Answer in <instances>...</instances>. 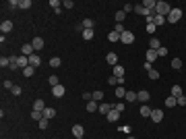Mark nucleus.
I'll return each instance as SVG.
<instances>
[{
    "label": "nucleus",
    "instance_id": "nucleus-1",
    "mask_svg": "<svg viewBox=\"0 0 186 139\" xmlns=\"http://www.w3.org/2000/svg\"><path fill=\"white\" fill-rule=\"evenodd\" d=\"M172 8H174V6H170L168 2L159 0V2H157V6H155V15H159V17H168Z\"/></svg>",
    "mask_w": 186,
    "mask_h": 139
},
{
    "label": "nucleus",
    "instance_id": "nucleus-2",
    "mask_svg": "<svg viewBox=\"0 0 186 139\" xmlns=\"http://www.w3.org/2000/svg\"><path fill=\"white\" fill-rule=\"evenodd\" d=\"M165 19H168V23H178V21L182 19V10H180L178 6H174V8L170 10V15H168Z\"/></svg>",
    "mask_w": 186,
    "mask_h": 139
},
{
    "label": "nucleus",
    "instance_id": "nucleus-3",
    "mask_svg": "<svg viewBox=\"0 0 186 139\" xmlns=\"http://www.w3.org/2000/svg\"><path fill=\"white\" fill-rule=\"evenodd\" d=\"M120 42H122V44H133V42H135V33H133V31H124V33L120 35Z\"/></svg>",
    "mask_w": 186,
    "mask_h": 139
},
{
    "label": "nucleus",
    "instance_id": "nucleus-4",
    "mask_svg": "<svg viewBox=\"0 0 186 139\" xmlns=\"http://www.w3.org/2000/svg\"><path fill=\"white\" fill-rule=\"evenodd\" d=\"M97 110H99V112H101V114H103V116H108V114H110V112H112V110H114V104H105V102H101V104H99V108H97Z\"/></svg>",
    "mask_w": 186,
    "mask_h": 139
},
{
    "label": "nucleus",
    "instance_id": "nucleus-5",
    "mask_svg": "<svg viewBox=\"0 0 186 139\" xmlns=\"http://www.w3.org/2000/svg\"><path fill=\"white\" fill-rule=\"evenodd\" d=\"M40 64H42V58L37 56V52H35V54H31V56H29V67H33V69H37Z\"/></svg>",
    "mask_w": 186,
    "mask_h": 139
},
{
    "label": "nucleus",
    "instance_id": "nucleus-6",
    "mask_svg": "<svg viewBox=\"0 0 186 139\" xmlns=\"http://www.w3.org/2000/svg\"><path fill=\"white\" fill-rule=\"evenodd\" d=\"M151 121H153V123H161V121H163V110H159V108L153 110V112H151Z\"/></svg>",
    "mask_w": 186,
    "mask_h": 139
},
{
    "label": "nucleus",
    "instance_id": "nucleus-7",
    "mask_svg": "<svg viewBox=\"0 0 186 139\" xmlns=\"http://www.w3.org/2000/svg\"><path fill=\"white\" fill-rule=\"evenodd\" d=\"M105 60H108V64H112V67H116V64H118V54H116V52H108V56H105Z\"/></svg>",
    "mask_w": 186,
    "mask_h": 139
},
{
    "label": "nucleus",
    "instance_id": "nucleus-8",
    "mask_svg": "<svg viewBox=\"0 0 186 139\" xmlns=\"http://www.w3.org/2000/svg\"><path fill=\"white\" fill-rule=\"evenodd\" d=\"M31 46H33L35 52H40V50L44 48V40H42V38H33V40H31Z\"/></svg>",
    "mask_w": 186,
    "mask_h": 139
},
{
    "label": "nucleus",
    "instance_id": "nucleus-9",
    "mask_svg": "<svg viewBox=\"0 0 186 139\" xmlns=\"http://www.w3.org/2000/svg\"><path fill=\"white\" fill-rule=\"evenodd\" d=\"M64 92H66L64 85H56V87H52V95H54V98H62Z\"/></svg>",
    "mask_w": 186,
    "mask_h": 139
},
{
    "label": "nucleus",
    "instance_id": "nucleus-10",
    "mask_svg": "<svg viewBox=\"0 0 186 139\" xmlns=\"http://www.w3.org/2000/svg\"><path fill=\"white\" fill-rule=\"evenodd\" d=\"M0 31H2V35L8 33V31H12V23H10V21H2V23H0Z\"/></svg>",
    "mask_w": 186,
    "mask_h": 139
},
{
    "label": "nucleus",
    "instance_id": "nucleus-11",
    "mask_svg": "<svg viewBox=\"0 0 186 139\" xmlns=\"http://www.w3.org/2000/svg\"><path fill=\"white\" fill-rule=\"evenodd\" d=\"M21 52H23V56H31V54H35V50H33V46H31V44H23Z\"/></svg>",
    "mask_w": 186,
    "mask_h": 139
},
{
    "label": "nucleus",
    "instance_id": "nucleus-12",
    "mask_svg": "<svg viewBox=\"0 0 186 139\" xmlns=\"http://www.w3.org/2000/svg\"><path fill=\"white\" fill-rule=\"evenodd\" d=\"M33 110H40V112H44V110H46V104H44V100H42V98H37V100L33 102Z\"/></svg>",
    "mask_w": 186,
    "mask_h": 139
},
{
    "label": "nucleus",
    "instance_id": "nucleus-13",
    "mask_svg": "<svg viewBox=\"0 0 186 139\" xmlns=\"http://www.w3.org/2000/svg\"><path fill=\"white\" fill-rule=\"evenodd\" d=\"M83 133H85L83 125H72V135L75 137H83Z\"/></svg>",
    "mask_w": 186,
    "mask_h": 139
},
{
    "label": "nucleus",
    "instance_id": "nucleus-14",
    "mask_svg": "<svg viewBox=\"0 0 186 139\" xmlns=\"http://www.w3.org/2000/svg\"><path fill=\"white\" fill-rule=\"evenodd\" d=\"M135 10H137V15H143V17H155V15H151L143 4H141V6H135Z\"/></svg>",
    "mask_w": 186,
    "mask_h": 139
},
{
    "label": "nucleus",
    "instance_id": "nucleus-15",
    "mask_svg": "<svg viewBox=\"0 0 186 139\" xmlns=\"http://www.w3.org/2000/svg\"><path fill=\"white\" fill-rule=\"evenodd\" d=\"M114 77H118V79L124 77V67H122V64H116V67H114Z\"/></svg>",
    "mask_w": 186,
    "mask_h": 139
},
{
    "label": "nucleus",
    "instance_id": "nucleus-16",
    "mask_svg": "<svg viewBox=\"0 0 186 139\" xmlns=\"http://www.w3.org/2000/svg\"><path fill=\"white\" fill-rule=\"evenodd\" d=\"M165 106H168V108H174V106H178V98H174V95H168V98H165Z\"/></svg>",
    "mask_w": 186,
    "mask_h": 139
},
{
    "label": "nucleus",
    "instance_id": "nucleus-17",
    "mask_svg": "<svg viewBox=\"0 0 186 139\" xmlns=\"http://www.w3.org/2000/svg\"><path fill=\"white\" fill-rule=\"evenodd\" d=\"M151 95H149V92H145V89H141V92H137V100L139 102H147Z\"/></svg>",
    "mask_w": 186,
    "mask_h": 139
},
{
    "label": "nucleus",
    "instance_id": "nucleus-18",
    "mask_svg": "<svg viewBox=\"0 0 186 139\" xmlns=\"http://www.w3.org/2000/svg\"><path fill=\"white\" fill-rule=\"evenodd\" d=\"M145 56H147V62H153V60L157 58V50H151V48H149Z\"/></svg>",
    "mask_w": 186,
    "mask_h": 139
},
{
    "label": "nucleus",
    "instance_id": "nucleus-19",
    "mask_svg": "<svg viewBox=\"0 0 186 139\" xmlns=\"http://www.w3.org/2000/svg\"><path fill=\"white\" fill-rule=\"evenodd\" d=\"M105 118H108L110 123H116V121L120 118V112H118V110H112V112H110V114H108Z\"/></svg>",
    "mask_w": 186,
    "mask_h": 139
},
{
    "label": "nucleus",
    "instance_id": "nucleus-20",
    "mask_svg": "<svg viewBox=\"0 0 186 139\" xmlns=\"http://www.w3.org/2000/svg\"><path fill=\"white\" fill-rule=\"evenodd\" d=\"M99 108V104L95 102V100H91V102H87V112H95Z\"/></svg>",
    "mask_w": 186,
    "mask_h": 139
},
{
    "label": "nucleus",
    "instance_id": "nucleus-21",
    "mask_svg": "<svg viewBox=\"0 0 186 139\" xmlns=\"http://www.w3.org/2000/svg\"><path fill=\"white\" fill-rule=\"evenodd\" d=\"M60 64H62V60H60L58 56H52V58H50V67H52V69H56V67H60Z\"/></svg>",
    "mask_w": 186,
    "mask_h": 139
},
{
    "label": "nucleus",
    "instance_id": "nucleus-22",
    "mask_svg": "<svg viewBox=\"0 0 186 139\" xmlns=\"http://www.w3.org/2000/svg\"><path fill=\"white\" fill-rule=\"evenodd\" d=\"M93 35H95L93 29H83V40H93Z\"/></svg>",
    "mask_w": 186,
    "mask_h": 139
},
{
    "label": "nucleus",
    "instance_id": "nucleus-23",
    "mask_svg": "<svg viewBox=\"0 0 186 139\" xmlns=\"http://www.w3.org/2000/svg\"><path fill=\"white\" fill-rule=\"evenodd\" d=\"M124 100H126V102H137V92H126Z\"/></svg>",
    "mask_w": 186,
    "mask_h": 139
},
{
    "label": "nucleus",
    "instance_id": "nucleus-24",
    "mask_svg": "<svg viewBox=\"0 0 186 139\" xmlns=\"http://www.w3.org/2000/svg\"><path fill=\"white\" fill-rule=\"evenodd\" d=\"M182 87H180V85H174V87H172V95H174V98H180V95H182Z\"/></svg>",
    "mask_w": 186,
    "mask_h": 139
},
{
    "label": "nucleus",
    "instance_id": "nucleus-25",
    "mask_svg": "<svg viewBox=\"0 0 186 139\" xmlns=\"http://www.w3.org/2000/svg\"><path fill=\"white\" fill-rule=\"evenodd\" d=\"M116 98H120V100H122V98H124V95H126V89H124V87H122V85H118V87H116Z\"/></svg>",
    "mask_w": 186,
    "mask_h": 139
},
{
    "label": "nucleus",
    "instance_id": "nucleus-26",
    "mask_svg": "<svg viewBox=\"0 0 186 139\" xmlns=\"http://www.w3.org/2000/svg\"><path fill=\"white\" fill-rule=\"evenodd\" d=\"M165 21H168V19H165V17H159V15H155V17H153V23H155V27H157V25H163Z\"/></svg>",
    "mask_w": 186,
    "mask_h": 139
},
{
    "label": "nucleus",
    "instance_id": "nucleus-27",
    "mask_svg": "<svg viewBox=\"0 0 186 139\" xmlns=\"http://www.w3.org/2000/svg\"><path fill=\"white\" fill-rule=\"evenodd\" d=\"M108 40H110V42H120V33L110 31V33H108Z\"/></svg>",
    "mask_w": 186,
    "mask_h": 139
},
{
    "label": "nucleus",
    "instance_id": "nucleus-28",
    "mask_svg": "<svg viewBox=\"0 0 186 139\" xmlns=\"http://www.w3.org/2000/svg\"><path fill=\"white\" fill-rule=\"evenodd\" d=\"M31 118H33V121H37V123H40V121H42V118H44V112H40V110H33V112H31Z\"/></svg>",
    "mask_w": 186,
    "mask_h": 139
},
{
    "label": "nucleus",
    "instance_id": "nucleus-29",
    "mask_svg": "<svg viewBox=\"0 0 186 139\" xmlns=\"http://www.w3.org/2000/svg\"><path fill=\"white\" fill-rule=\"evenodd\" d=\"M83 27H85V29H93V27H95V21H93V19H85V21H83Z\"/></svg>",
    "mask_w": 186,
    "mask_h": 139
},
{
    "label": "nucleus",
    "instance_id": "nucleus-30",
    "mask_svg": "<svg viewBox=\"0 0 186 139\" xmlns=\"http://www.w3.org/2000/svg\"><path fill=\"white\" fill-rule=\"evenodd\" d=\"M44 116H46V118H54V116H56V110H54V108H46V110H44Z\"/></svg>",
    "mask_w": 186,
    "mask_h": 139
},
{
    "label": "nucleus",
    "instance_id": "nucleus-31",
    "mask_svg": "<svg viewBox=\"0 0 186 139\" xmlns=\"http://www.w3.org/2000/svg\"><path fill=\"white\" fill-rule=\"evenodd\" d=\"M149 48H151V50H159V48H161V44H159V40H155V38H153V40L149 42Z\"/></svg>",
    "mask_w": 186,
    "mask_h": 139
},
{
    "label": "nucleus",
    "instance_id": "nucleus-32",
    "mask_svg": "<svg viewBox=\"0 0 186 139\" xmlns=\"http://www.w3.org/2000/svg\"><path fill=\"white\" fill-rule=\"evenodd\" d=\"M124 19H126V13H124V10H118V13H116V23H122Z\"/></svg>",
    "mask_w": 186,
    "mask_h": 139
},
{
    "label": "nucleus",
    "instance_id": "nucleus-33",
    "mask_svg": "<svg viewBox=\"0 0 186 139\" xmlns=\"http://www.w3.org/2000/svg\"><path fill=\"white\" fill-rule=\"evenodd\" d=\"M114 31H116V33H120V35H122V33H124V31H126V27H124V23H116V27H114Z\"/></svg>",
    "mask_w": 186,
    "mask_h": 139
},
{
    "label": "nucleus",
    "instance_id": "nucleus-34",
    "mask_svg": "<svg viewBox=\"0 0 186 139\" xmlns=\"http://www.w3.org/2000/svg\"><path fill=\"white\" fill-rule=\"evenodd\" d=\"M172 69H176V71L182 69V60L180 58H172Z\"/></svg>",
    "mask_w": 186,
    "mask_h": 139
},
{
    "label": "nucleus",
    "instance_id": "nucleus-35",
    "mask_svg": "<svg viewBox=\"0 0 186 139\" xmlns=\"http://www.w3.org/2000/svg\"><path fill=\"white\" fill-rule=\"evenodd\" d=\"M21 73H23V77H31V75L35 73V69H33V67H27V69H23Z\"/></svg>",
    "mask_w": 186,
    "mask_h": 139
},
{
    "label": "nucleus",
    "instance_id": "nucleus-36",
    "mask_svg": "<svg viewBox=\"0 0 186 139\" xmlns=\"http://www.w3.org/2000/svg\"><path fill=\"white\" fill-rule=\"evenodd\" d=\"M151 112H153V110H151L149 106H141V116H151Z\"/></svg>",
    "mask_w": 186,
    "mask_h": 139
},
{
    "label": "nucleus",
    "instance_id": "nucleus-37",
    "mask_svg": "<svg viewBox=\"0 0 186 139\" xmlns=\"http://www.w3.org/2000/svg\"><path fill=\"white\" fill-rule=\"evenodd\" d=\"M37 125H40V129H48V125H50V118H46V116H44V118H42Z\"/></svg>",
    "mask_w": 186,
    "mask_h": 139
},
{
    "label": "nucleus",
    "instance_id": "nucleus-38",
    "mask_svg": "<svg viewBox=\"0 0 186 139\" xmlns=\"http://www.w3.org/2000/svg\"><path fill=\"white\" fill-rule=\"evenodd\" d=\"M31 4H33L31 0H21V2H19V6H21V8H31Z\"/></svg>",
    "mask_w": 186,
    "mask_h": 139
},
{
    "label": "nucleus",
    "instance_id": "nucleus-39",
    "mask_svg": "<svg viewBox=\"0 0 186 139\" xmlns=\"http://www.w3.org/2000/svg\"><path fill=\"white\" fill-rule=\"evenodd\" d=\"M0 67H2V69H4V67H10V58L2 56V58H0Z\"/></svg>",
    "mask_w": 186,
    "mask_h": 139
},
{
    "label": "nucleus",
    "instance_id": "nucleus-40",
    "mask_svg": "<svg viewBox=\"0 0 186 139\" xmlns=\"http://www.w3.org/2000/svg\"><path fill=\"white\" fill-rule=\"evenodd\" d=\"M48 81H50V85H52V87H56V85H60V81H58V77H56V75H52V77H50Z\"/></svg>",
    "mask_w": 186,
    "mask_h": 139
},
{
    "label": "nucleus",
    "instance_id": "nucleus-41",
    "mask_svg": "<svg viewBox=\"0 0 186 139\" xmlns=\"http://www.w3.org/2000/svg\"><path fill=\"white\" fill-rule=\"evenodd\" d=\"M93 100L95 102H101L103 100V92H93Z\"/></svg>",
    "mask_w": 186,
    "mask_h": 139
},
{
    "label": "nucleus",
    "instance_id": "nucleus-42",
    "mask_svg": "<svg viewBox=\"0 0 186 139\" xmlns=\"http://www.w3.org/2000/svg\"><path fill=\"white\" fill-rule=\"evenodd\" d=\"M50 6H54V10H58V8L62 6V2H60V0H50Z\"/></svg>",
    "mask_w": 186,
    "mask_h": 139
},
{
    "label": "nucleus",
    "instance_id": "nucleus-43",
    "mask_svg": "<svg viewBox=\"0 0 186 139\" xmlns=\"http://www.w3.org/2000/svg\"><path fill=\"white\" fill-rule=\"evenodd\" d=\"M17 58L19 56H10V69L15 71V69H19V64H17Z\"/></svg>",
    "mask_w": 186,
    "mask_h": 139
},
{
    "label": "nucleus",
    "instance_id": "nucleus-44",
    "mask_svg": "<svg viewBox=\"0 0 186 139\" xmlns=\"http://www.w3.org/2000/svg\"><path fill=\"white\" fill-rule=\"evenodd\" d=\"M149 79H153V81H155V79H159V73H157L155 69H151V71H149Z\"/></svg>",
    "mask_w": 186,
    "mask_h": 139
},
{
    "label": "nucleus",
    "instance_id": "nucleus-45",
    "mask_svg": "<svg viewBox=\"0 0 186 139\" xmlns=\"http://www.w3.org/2000/svg\"><path fill=\"white\" fill-rule=\"evenodd\" d=\"M10 92H12V95H21V92H23V87H21V85H15V87H12Z\"/></svg>",
    "mask_w": 186,
    "mask_h": 139
},
{
    "label": "nucleus",
    "instance_id": "nucleus-46",
    "mask_svg": "<svg viewBox=\"0 0 186 139\" xmlns=\"http://www.w3.org/2000/svg\"><path fill=\"white\" fill-rule=\"evenodd\" d=\"M124 108H126V106H124V104H122V102H120V104H114V110H118V112H120V114H122V112H124Z\"/></svg>",
    "mask_w": 186,
    "mask_h": 139
},
{
    "label": "nucleus",
    "instance_id": "nucleus-47",
    "mask_svg": "<svg viewBox=\"0 0 186 139\" xmlns=\"http://www.w3.org/2000/svg\"><path fill=\"white\" fill-rule=\"evenodd\" d=\"M62 6H66V8H72V6H75V2H72V0H64V2H62Z\"/></svg>",
    "mask_w": 186,
    "mask_h": 139
},
{
    "label": "nucleus",
    "instance_id": "nucleus-48",
    "mask_svg": "<svg viewBox=\"0 0 186 139\" xmlns=\"http://www.w3.org/2000/svg\"><path fill=\"white\" fill-rule=\"evenodd\" d=\"M155 29H157L155 23H149V25H147V31H149V33H155Z\"/></svg>",
    "mask_w": 186,
    "mask_h": 139
},
{
    "label": "nucleus",
    "instance_id": "nucleus-49",
    "mask_svg": "<svg viewBox=\"0 0 186 139\" xmlns=\"http://www.w3.org/2000/svg\"><path fill=\"white\" fill-rule=\"evenodd\" d=\"M15 85H12V81H8V79H4V89H12Z\"/></svg>",
    "mask_w": 186,
    "mask_h": 139
},
{
    "label": "nucleus",
    "instance_id": "nucleus-50",
    "mask_svg": "<svg viewBox=\"0 0 186 139\" xmlns=\"http://www.w3.org/2000/svg\"><path fill=\"white\" fill-rule=\"evenodd\" d=\"M165 54H168V48H159V50H157V56H165Z\"/></svg>",
    "mask_w": 186,
    "mask_h": 139
},
{
    "label": "nucleus",
    "instance_id": "nucleus-51",
    "mask_svg": "<svg viewBox=\"0 0 186 139\" xmlns=\"http://www.w3.org/2000/svg\"><path fill=\"white\" fill-rule=\"evenodd\" d=\"M8 6H10V8H17V6H19V0H8Z\"/></svg>",
    "mask_w": 186,
    "mask_h": 139
},
{
    "label": "nucleus",
    "instance_id": "nucleus-52",
    "mask_svg": "<svg viewBox=\"0 0 186 139\" xmlns=\"http://www.w3.org/2000/svg\"><path fill=\"white\" fill-rule=\"evenodd\" d=\"M178 104H180V106H184V104H186V95H184V93L178 98Z\"/></svg>",
    "mask_w": 186,
    "mask_h": 139
},
{
    "label": "nucleus",
    "instance_id": "nucleus-53",
    "mask_svg": "<svg viewBox=\"0 0 186 139\" xmlns=\"http://www.w3.org/2000/svg\"><path fill=\"white\" fill-rule=\"evenodd\" d=\"M133 8H135V6H133V4H124V8H122V10H124V13H130V10H133Z\"/></svg>",
    "mask_w": 186,
    "mask_h": 139
},
{
    "label": "nucleus",
    "instance_id": "nucleus-54",
    "mask_svg": "<svg viewBox=\"0 0 186 139\" xmlns=\"http://www.w3.org/2000/svg\"><path fill=\"white\" fill-rule=\"evenodd\" d=\"M143 67H145V71H147V73H149V71H151V69H153V67H151V62H145V64H143Z\"/></svg>",
    "mask_w": 186,
    "mask_h": 139
},
{
    "label": "nucleus",
    "instance_id": "nucleus-55",
    "mask_svg": "<svg viewBox=\"0 0 186 139\" xmlns=\"http://www.w3.org/2000/svg\"><path fill=\"white\" fill-rule=\"evenodd\" d=\"M126 139H137V137H126Z\"/></svg>",
    "mask_w": 186,
    "mask_h": 139
},
{
    "label": "nucleus",
    "instance_id": "nucleus-56",
    "mask_svg": "<svg viewBox=\"0 0 186 139\" xmlns=\"http://www.w3.org/2000/svg\"><path fill=\"white\" fill-rule=\"evenodd\" d=\"M75 139H83V137H75Z\"/></svg>",
    "mask_w": 186,
    "mask_h": 139
}]
</instances>
